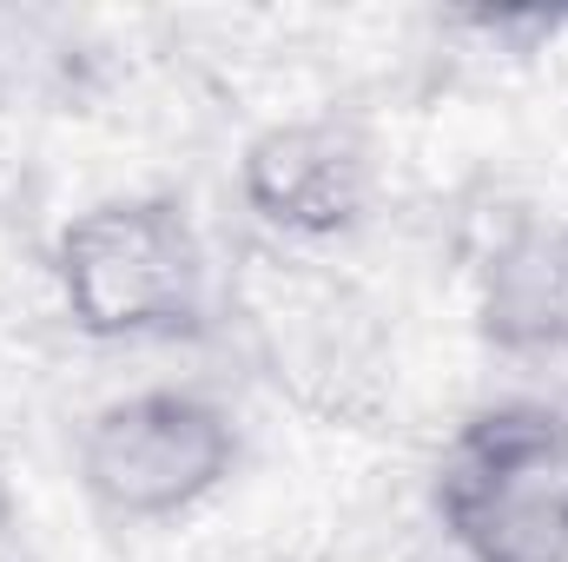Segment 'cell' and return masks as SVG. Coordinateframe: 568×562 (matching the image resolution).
I'll return each instance as SVG.
<instances>
[{
	"label": "cell",
	"mask_w": 568,
	"mask_h": 562,
	"mask_svg": "<svg viewBox=\"0 0 568 562\" xmlns=\"http://www.w3.org/2000/svg\"><path fill=\"white\" fill-rule=\"evenodd\" d=\"M53 284L73 331L100 344H152L205 324L212 259L179 199L126 192L87 205L53 239Z\"/></svg>",
	"instance_id": "1"
},
{
	"label": "cell",
	"mask_w": 568,
	"mask_h": 562,
	"mask_svg": "<svg viewBox=\"0 0 568 562\" xmlns=\"http://www.w3.org/2000/svg\"><path fill=\"white\" fill-rule=\"evenodd\" d=\"M429 496L463 562H568V411L549 398L469 411Z\"/></svg>",
	"instance_id": "2"
},
{
	"label": "cell",
	"mask_w": 568,
	"mask_h": 562,
	"mask_svg": "<svg viewBox=\"0 0 568 562\" xmlns=\"http://www.w3.org/2000/svg\"><path fill=\"white\" fill-rule=\"evenodd\" d=\"M80 490L113 523H172L239 470V423L192 384H145L80 423Z\"/></svg>",
	"instance_id": "3"
},
{
	"label": "cell",
	"mask_w": 568,
	"mask_h": 562,
	"mask_svg": "<svg viewBox=\"0 0 568 562\" xmlns=\"http://www.w3.org/2000/svg\"><path fill=\"white\" fill-rule=\"evenodd\" d=\"M239 199L284 239H337L364 219L371 152L337 120H278L239 152Z\"/></svg>",
	"instance_id": "4"
},
{
	"label": "cell",
	"mask_w": 568,
	"mask_h": 562,
	"mask_svg": "<svg viewBox=\"0 0 568 562\" xmlns=\"http://www.w3.org/2000/svg\"><path fill=\"white\" fill-rule=\"evenodd\" d=\"M476 324L496 351H568V219L509 225L476 279Z\"/></svg>",
	"instance_id": "5"
},
{
	"label": "cell",
	"mask_w": 568,
	"mask_h": 562,
	"mask_svg": "<svg viewBox=\"0 0 568 562\" xmlns=\"http://www.w3.org/2000/svg\"><path fill=\"white\" fill-rule=\"evenodd\" d=\"M73 80V47L47 33V20H0V107H40Z\"/></svg>",
	"instance_id": "6"
}]
</instances>
